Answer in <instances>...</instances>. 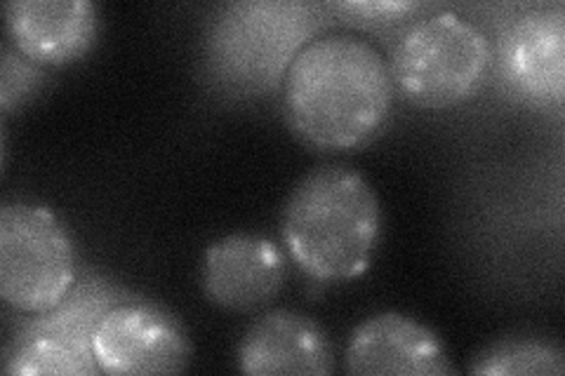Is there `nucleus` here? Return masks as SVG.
Returning <instances> with one entry per match:
<instances>
[{"mask_svg":"<svg viewBox=\"0 0 565 376\" xmlns=\"http://www.w3.org/2000/svg\"><path fill=\"white\" fill-rule=\"evenodd\" d=\"M392 68L353 35L313 39L282 80L292 132L321 151H351L373 141L392 116Z\"/></svg>","mask_w":565,"mask_h":376,"instance_id":"f257e3e1","label":"nucleus"},{"mask_svg":"<svg viewBox=\"0 0 565 376\" xmlns=\"http://www.w3.org/2000/svg\"><path fill=\"white\" fill-rule=\"evenodd\" d=\"M382 207L365 176L321 165L299 182L282 207L288 255L316 282H347L367 271L382 238Z\"/></svg>","mask_w":565,"mask_h":376,"instance_id":"f03ea898","label":"nucleus"},{"mask_svg":"<svg viewBox=\"0 0 565 376\" xmlns=\"http://www.w3.org/2000/svg\"><path fill=\"white\" fill-rule=\"evenodd\" d=\"M316 29L318 14L309 3L255 0L224 6L205 35L207 64L238 93H269L286 80Z\"/></svg>","mask_w":565,"mask_h":376,"instance_id":"7ed1b4c3","label":"nucleus"},{"mask_svg":"<svg viewBox=\"0 0 565 376\" xmlns=\"http://www.w3.org/2000/svg\"><path fill=\"white\" fill-rule=\"evenodd\" d=\"M394 87L419 109H450L471 99L492 68L488 35L455 12L413 22L392 52Z\"/></svg>","mask_w":565,"mask_h":376,"instance_id":"20e7f679","label":"nucleus"},{"mask_svg":"<svg viewBox=\"0 0 565 376\" xmlns=\"http://www.w3.org/2000/svg\"><path fill=\"white\" fill-rule=\"evenodd\" d=\"M76 282V253L57 214L39 203L0 207V294L20 313H45Z\"/></svg>","mask_w":565,"mask_h":376,"instance_id":"39448f33","label":"nucleus"},{"mask_svg":"<svg viewBox=\"0 0 565 376\" xmlns=\"http://www.w3.org/2000/svg\"><path fill=\"white\" fill-rule=\"evenodd\" d=\"M95 361L106 374H180L191 363V344L180 322L147 303H116L97 322Z\"/></svg>","mask_w":565,"mask_h":376,"instance_id":"423d86ee","label":"nucleus"},{"mask_svg":"<svg viewBox=\"0 0 565 376\" xmlns=\"http://www.w3.org/2000/svg\"><path fill=\"white\" fill-rule=\"evenodd\" d=\"M286 282L280 247L257 233H232L207 245L201 259V288L224 311H259Z\"/></svg>","mask_w":565,"mask_h":376,"instance_id":"0eeeda50","label":"nucleus"},{"mask_svg":"<svg viewBox=\"0 0 565 376\" xmlns=\"http://www.w3.org/2000/svg\"><path fill=\"white\" fill-rule=\"evenodd\" d=\"M349 374L448 376L455 367L438 334L403 313H380L351 332L344 353Z\"/></svg>","mask_w":565,"mask_h":376,"instance_id":"6e6552de","label":"nucleus"},{"mask_svg":"<svg viewBox=\"0 0 565 376\" xmlns=\"http://www.w3.org/2000/svg\"><path fill=\"white\" fill-rule=\"evenodd\" d=\"M236 363L250 376H323L334 372L328 332L295 311L259 315L243 334Z\"/></svg>","mask_w":565,"mask_h":376,"instance_id":"1a4fd4ad","label":"nucleus"},{"mask_svg":"<svg viewBox=\"0 0 565 376\" xmlns=\"http://www.w3.org/2000/svg\"><path fill=\"white\" fill-rule=\"evenodd\" d=\"M6 26L26 60L64 66L95 45L99 8L90 0H12L6 6Z\"/></svg>","mask_w":565,"mask_h":376,"instance_id":"9d476101","label":"nucleus"},{"mask_svg":"<svg viewBox=\"0 0 565 376\" xmlns=\"http://www.w3.org/2000/svg\"><path fill=\"white\" fill-rule=\"evenodd\" d=\"M502 74L521 95L561 104L565 93V22L561 12L521 17L502 35Z\"/></svg>","mask_w":565,"mask_h":376,"instance_id":"9b49d317","label":"nucleus"},{"mask_svg":"<svg viewBox=\"0 0 565 376\" xmlns=\"http://www.w3.org/2000/svg\"><path fill=\"white\" fill-rule=\"evenodd\" d=\"M111 299H116V292L111 294V290L99 282H87L76 292L71 290L60 307L39 313L41 318H35L26 332L45 334L76 351L85 361L97 363L93 353V334L102 315L116 307V301Z\"/></svg>","mask_w":565,"mask_h":376,"instance_id":"f8f14e48","label":"nucleus"},{"mask_svg":"<svg viewBox=\"0 0 565 376\" xmlns=\"http://www.w3.org/2000/svg\"><path fill=\"white\" fill-rule=\"evenodd\" d=\"M481 376H561L565 374L563 351L544 339H502L490 344L469 365Z\"/></svg>","mask_w":565,"mask_h":376,"instance_id":"ddd939ff","label":"nucleus"},{"mask_svg":"<svg viewBox=\"0 0 565 376\" xmlns=\"http://www.w3.org/2000/svg\"><path fill=\"white\" fill-rule=\"evenodd\" d=\"M102 367L68 346L55 342L45 334L24 332L8 355L6 374L12 376H35V374H97Z\"/></svg>","mask_w":565,"mask_h":376,"instance_id":"4468645a","label":"nucleus"},{"mask_svg":"<svg viewBox=\"0 0 565 376\" xmlns=\"http://www.w3.org/2000/svg\"><path fill=\"white\" fill-rule=\"evenodd\" d=\"M43 80V71L35 68L20 50H3V78H0V104L10 111L14 104L26 101Z\"/></svg>","mask_w":565,"mask_h":376,"instance_id":"2eb2a0df","label":"nucleus"},{"mask_svg":"<svg viewBox=\"0 0 565 376\" xmlns=\"http://www.w3.org/2000/svg\"><path fill=\"white\" fill-rule=\"evenodd\" d=\"M342 14H349V20H356L361 24H394L408 17L411 12H417V3H405V0H396V3H386V0H377V3H338L332 6Z\"/></svg>","mask_w":565,"mask_h":376,"instance_id":"dca6fc26","label":"nucleus"}]
</instances>
